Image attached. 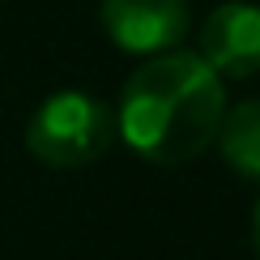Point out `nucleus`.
Wrapping results in <instances>:
<instances>
[{
  "instance_id": "nucleus-1",
  "label": "nucleus",
  "mask_w": 260,
  "mask_h": 260,
  "mask_svg": "<svg viewBox=\"0 0 260 260\" xmlns=\"http://www.w3.org/2000/svg\"><path fill=\"white\" fill-rule=\"evenodd\" d=\"M226 115L222 77L192 51H158L124 81L115 133L137 158L158 167L201 158Z\"/></svg>"
},
{
  "instance_id": "nucleus-2",
  "label": "nucleus",
  "mask_w": 260,
  "mask_h": 260,
  "mask_svg": "<svg viewBox=\"0 0 260 260\" xmlns=\"http://www.w3.org/2000/svg\"><path fill=\"white\" fill-rule=\"evenodd\" d=\"M111 141H115V115L107 111V103L77 90H60L51 99H43V107L26 124L30 158L56 171L99 162L111 149Z\"/></svg>"
},
{
  "instance_id": "nucleus-3",
  "label": "nucleus",
  "mask_w": 260,
  "mask_h": 260,
  "mask_svg": "<svg viewBox=\"0 0 260 260\" xmlns=\"http://www.w3.org/2000/svg\"><path fill=\"white\" fill-rule=\"evenodd\" d=\"M107 39L128 56H158L188 35V0H99Z\"/></svg>"
},
{
  "instance_id": "nucleus-4",
  "label": "nucleus",
  "mask_w": 260,
  "mask_h": 260,
  "mask_svg": "<svg viewBox=\"0 0 260 260\" xmlns=\"http://www.w3.org/2000/svg\"><path fill=\"white\" fill-rule=\"evenodd\" d=\"M197 56L226 81H247L260 73V5L226 0L201 21Z\"/></svg>"
},
{
  "instance_id": "nucleus-5",
  "label": "nucleus",
  "mask_w": 260,
  "mask_h": 260,
  "mask_svg": "<svg viewBox=\"0 0 260 260\" xmlns=\"http://www.w3.org/2000/svg\"><path fill=\"white\" fill-rule=\"evenodd\" d=\"M213 145L243 179H260V99H247L222 115Z\"/></svg>"
},
{
  "instance_id": "nucleus-6",
  "label": "nucleus",
  "mask_w": 260,
  "mask_h": 260,
  "mask_svg": "<svg viewBox=\"0 0 260 260\" xmlns=\"http://www.w3.org/2000/svg\"><path fill=\"white\" fill-rule=\"evenodd\" d=\"M252 247H256V260H260V201L252 209Z\"/></svg>"
}]
</instances>
